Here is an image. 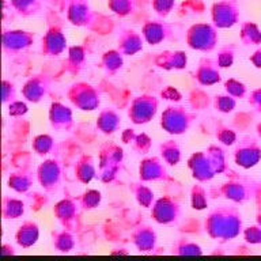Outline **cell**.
I'll use <instances>...</instances> for the list:
<instances>
[{
    "label": "cell",
    "instance_id": "obj_16",
    "mask_svg": "<svg viewBox=\"0 0 261 261\" xmlns=\"http://www.w3.org/2000/svg\"><path fill=\"white\" fill-rule=\"evenodd\" d=\"M242 41L246 45L261 44V32L256 24L248 23L242 29Z\"/></svg>",
    "mask_w": 261,
    "mask_h": 261
},
{
    "label": "cell",
    "instance_id": "obj_9",
    "mask_svg": "<svg viewBox=\"0 0 261 261\" xmlns=\"http://www.w3.org/2000/svg\"><path fill=\"white\" fill-rule=\"evenodd\" d=\"M59 178V169H57L56 162L48 161L40 167V179L42 187H49L57 182Z\"/></svg>",
    "mask_w": 261,
    "mask_h": 261
},
{
    "label": "cell",
    "instance_id": "obj_28",
    "mask_svg": "<svg viewBox=\"0 0 261 261\" xmlns=\"http://www.w3.org/2000/svg\"><path fill=\"white\" fill-rule=\"evenodd\" d=\"M105 61L108 64H110V68H118V67H121V57H120V55L116 52L106 53Z\"/></svg>",
    "mask_w": 261,
    "mask_h": 261
},
{
    "label": "cell",
    "instance_id": "obj_27",
    "mask_svg": "<svg viewBox=\"0 0 261 261\" xmlns=\"http://www.w3.org/2000/svg\"><path fill=\"white\" fill-rule=\"evenodd\" d=\"M99 200H101V195L97 191H90L85 195V204L87 205V208H94L99 203Z\"/></svg>",
    "mask_w": 261,
    "mask_h": 261
},
{
    "label": "cell",
    "instance_id": "obj_13",
    "mask_svg": "<svg viewBox=\"0 0 261 261\" xmlns=\"http://www.w3.org/2000/svg\"><path fill=\"white\" fill-rule=\"evenodd\" d=\"M120 124V118L117 117V114L112 112V110H106L101 114V117L98 120V125L105 134H112L116 130V128Z\"/></svg>",
    "mask_w": 261,
    "mask_h": 261
},
{
    "label": "cell",
    "instance_id": "obj_25",
    "mask_svg": "<svg viewBox=\"0 0 261 261\" xmlns=\"http://www.w3.org/2000/svg\"><path fill=\"white\" fill-rule=\"evenodd\" d=\"M52 147V139L49 136H40L36 139L34 143V148H36L40 154H48V151Z\"/></svg>",
    "mask_w": 261,
    "mask_h": 261
},
{
    "label": "cell",
    "instance_id": "obj_7",
    "mask_svg": "<svg viewBox=\"0 0 261 261\" xmlns=\"http://www.w3.org/2000/svg\"><path fill=\"white\" fill-rule=\"evenodd\" d=\"M177 215H178V205L169 199L159 200L154 208L155 220H158L159 223L173 222L177 219Z\"/></svg>",
    "mask_w": 261,
    "mask_h": 261
},
{
    "label": "cell",
    "instance_id": "obj_6",
    "mask_svg": "<svg viewBox=\"0 0 261 261\" xmlns=\"http://www.w3.org/2000/svg\"><path fill=\"white\" fill-rule=\"evenodd\" d=\"M73 91L75 94H69L71 101L81 108L82 110H93L95 109L99 103V98L95 94L91 86L83 85V89H81V85L73 86Z\"/></svg>",
    "mask_w": 261,
    "mask_h": 261
},
{
    "label": "cell",
    "instance_id": "obj_20",
    "mask_svg": "<svg viewBox=\"0 0 261 261\" xmlns=\"http://www.w3.org/2000/svg\"><path fill=\"white\" fill-rule=\"evenodd\" d=\"M121 45V50L124 53H128V55H134L138 50H140L142 48V44H140V40L139 37L135 34V32H130V38L125 40Z\"/></svg>",
    "mask_w": 261,
    "mask_h": 261
},
{
    "label": "cell",
    "instance_id": "obj_32",
    "mask_svg": "<svg viewBox=\"0 0 261 261\" xmlns=\"http://www.w3.org/2000/svg\"><path fill=\"white\" fill-rule=\"evenodd\" d=\"M257 223H258L261 226V211L258 212V214H257Z\"/></svg>",
    "mask_w": 261,
    "mask_h": 261
},
{
    "label": "cell",
    "instance_id": "obj_3",
    "mask_svg": "<svg viewBox=\"0 0 261 261\" xmlns=\"http://www.w3.org/2000/svg\"><path fill=\"white\" fill-rule=\"evenodd\" d=\"M215 32L208 26H195L189 32V46L199 50H210L215 46Z\"/></svg>",
    "mask_w": 261,
    "mask_h": 261
},
{
    "label": "cell",
    "instance_id": "obj_10",
    "mask_svg": "<svg viewBox=\"0 0 261 261\" xmlns=\"http://www.w3.org/2000/svg\"><path fill=\"white\" fill-rule=\"evenodd\" d=\"M50 120L53 126L56 128H64L65 122L71 121V112L68 108H64L60 103H53L50 110Z\"/></svg>",
    "mask_w": 261,
    "mask_h": 261
},
{
    "label": "cell",
    "instance_id": "obj_12",
    "mask_svg": "<svg viewBox=\"0 0 261 261\" xmlns=\"http://www.w3.org/2000/svg\"><path fill=\"white\" fill-rule=\"evenodd\" d=\"M162 166L156 159H147L140 166V177L143 179H158L161 178Z\"/></svg>",
    "mask_w": 261,
    "mask_h": 261
},
{
    "label": "cell",
    "instance_id": "obj_1",
    "mask_svg": "<svg viewBox=\"0 0 261 261\" xmlns=\"http://www.w3.org/2000/svg\"><path fill=\"white\" fill-rule=\"evenodd\" d=\"M242 227L241 215L234 210H219L208 218V232L214 238L231 240L240 234Z\"/></svg>",
    "mask_w": 261,
    "mask_h": 261
},
{
    "label": "cell",
    "instance_id": "obj_19",
    "mask_svg": "<svg viewBox=\"0 0 261 261\" xmlns=\"http://www.w3.org/2000/svg\"><path fill=\"white\" fill-rule=\"evenodd\" d=\"M162 155L165 161H167L170 165H175L179 161V150L177 144L166 143L165 146H162Z\"/></svg>",
    "mask_w": 261,
    "mask_h": 261
},
{
    "label": "cell",
    "instance_id": "obj_24",
    "mask_svg": "<svg viewBox=\"0 0 261 261\" xmlns=\"http://www.w3.org/2000/svg\"><path fill=\"white\" fill-rule=\"evenodd\" d=\"M4 212H7L6 216L16 218L20 214H23V204L18 200H10V205H4Z\"/></svg>",
    "mask_w": 261,
    "mask_h": 261
},
{
    "label": "cell",
    "instance_id": "obj_14",
    "mask_svg": "<svg viewBox=\"0 0 261 261\" xmlns=\"http://www.w3.org/2000/svg\"><path fill=\"white\" fill-rule=\"evenodd\" d=\"M200 65L201 67L199 68V73H197L200 83H203V85H212V83H216V82L220 81L219 72L210 64V61H208V64H203L201 63Z\"/></svg>",
    "mask_w": 261,
    "mask_h": 261
},
{
    "label": "cell",
    "instance_id": "obj_29",
    "mask_svg": "<svg viewBox=\"0 0 261 261\" xmlns=\"http://www.w3.org/2000/svg\"><path fill=\"white\" fill-rule=\"evenodd\" d=\"M249 103L261 113V89L254 90L252 94H250V98H249Z\"/></svg>",
    "mask_w": 261,
    "mask_h": 261
},
{
    "label": "cell",
    "instance_id": "obj_21",
    "mask_svg": "<svg viewBox=\"0 0 261 261\" xmlns=\"http://www.w3.org/2000/svg\"><path fill=\"white\" fill-rule=\"evenodd\" d=\"M144 34H146V38L148 42L151 44H158L165 38V36L162 34V29L155 26V24H151V26H147L146 30H144Z\"/></svg>",
    "mask_w": 261,
    "mask_h": 261
},
{
    "label": "cell",
    "instance_id": "obj_23",
    "mask_svg": "<svg viewBox=\"0 0 261 261\" xmlns=\"http://www.w3.org/2000/svg\"><path fill=\"white\" fill-rule=\"evenodd\" d=\"M245 240L249 244H261V226H252L245 230Z\"/></svg>",
    "mask_w": 261,
    "mask_h": 261
},
{
    "label": "cell",
    "instance_id": "obj_31",
    "mask_svg": "<svg viewBox=\"0 0 261 261\" xmlns=\"http://www.w3.org/2000/svg\"><path fill=\"white\" fill-rule=\"evenodd\" d=\"M250 61L256 65L257 68H261V49H258V50L253 53L252 57H250Z\"/></svg>",
    "mask_w": 261,
    "mask_h": 261
},
{
    "label": "cell",
    "instance_id": "obj_11",
    "mask_svg": "<svg viewBox=\"0 0 261 261\" xmlns=\"http://www.w3.org/2000/svg\"><path fill=\"white\" fill-rule=\"evenodd\" d=\"M65 46V40L63 38L60 33H55V34H48L45 38V44L42 45V50L53 56L60 53Z\"/></svg>",
    "mask_w": 261,
    "mask_h": 261
},
{
    "label": "cell",
    "instance_id": "obj_30",
    "mask_svg": "<svg viewBox=\"0 0 261 261\" xmlns=\"http://www.w3.org/2000/svg\"><path fill=\"white\" fill-rule=\"evenodd\" d=\"M232 59H234V56H232L231 50H228V52L223 50L218 57V63H219L220 67H230L232 64Z\"/></svg>",
    "mask_w": 261,
    "mask_h": 261
},
{
    "label": "cell",
    "instance_id": "obj_4",
    "mask_svg": "<svg viewBox=\"0 0 261 261\" xmlns=\"http://www.w3.org/2000/svg\"><path fill=\"white\" fill-rule=\"evenodd\" d=\"M191 120L187 118V113L181 108H169L162 116V126L170 134H182L187 130Z\"/></svg>",
    "mask_w": 261,
    "mask_h": 261
},
{
    "label": "cell",
    "instance_id": "obj_15",
    "mask_svg": "<svg viewBox=\"0 0 261 261\" xmlns=\"http://www.w3.org/2000/svg\"><path fill=\"white\" fill-rule=\"evenodd\" d=\"M23 94L28 97L29 101H40L41 97L45 94V87H42V83H41L38 79H34V81H30L28 85L24 86Z\"/></svg>",
    "mask_w": 261,
    "mask_h": 261
},
{
    "label": "cell",
    "instance_id": "obj_8",
    "mask_svg": "<svg viewBox=\"0 0 261 261\" xmlns=\"http://www.w3.org/2000/svg\"><path fill=\"white\" fill-rule=\"evenodd\" d=\"M37 237H38V230H37V224L36 223H24L20 230L18 231V244L28 248L30 245H33L37 241Z\"/></svg>",
    "mask_w": 261,
    "mask_h": 261
},
{
    "label": "cell",
    "instance_id": "obj_17",
    "mask_svg": "<svg viewBox=\"0 0 261 261\" xmlns=\"http://www.w3.org/2000/svg\"><path fill=\"white\" fill-rule=\"evenodd\" d=\"M135 244L138 245V248L140 249V250H143V252H147V250H150L151 248H154V231L148 230V227H146L144 230H140L139 237H136V240H135Z\"/></svg>",
    "mask_w": 261,
    "mask_h": 261
},
{
    "label": "cell",
    "instance_id": "obj_26",
    "mask_svg": "<svg viewBox=\"0 0 261 261\" xmlns=\"http://www.w3.org/2000/svg\"><path fill=\"white\" fill-rule=\"evenodd\" d=\"M216 108L220 112H231L236 108V101L230 97H218L216 99Z\"/></svg>",
    "mask_w": 261,
    "mask_h": 261
},
{
    "label": "cell",
    "instance_id": "obj_22",
    "mask_svg": "<svg viewBox=\"0 0 261 261\" xmlns=\"http://www.w3.org/2000/svg\"><path fill=\"white\" fill-rule=\"evenodd\" d=\"M226 90H227L228 94H231L232 97L237 98H242L245 97V94H246V87H245L244 83H241L238 81H228L226 83Z\"/></svg>",
    "mask_w": 261,
    "mask_h": 261
},
{
    "label": "cell",
    "instance_id": "obj_33",
    "mask_svg": "<svg viewBox=\"0 0 261 261\" xmlns=\"http://www.w3.org/2000/svg\"><path fill=\"white\" fill-rule=\"evenodd\" d=\"M257 134H258V136H260V139H261V122L258 124V125H257Z\"/></svg>",
    "mask_w": 261,
    "mask_h": 261
},
{
    "label": "cell",
    "instance_id": "obj_2",
    "mask_svg": "<svg viewBox=\"0 0 261 261\" xmlns=\"http://www.w3.org/2000/svg\"><path fill=\"white\" fill-rule=\"evenodd\" d=\"M261 159V148L256 139L246 138L244 139L238 148L236 150V162L237 165L249 169L256 166Z\"/></svg>",
    "mask_w": 261,
    "mask_h": 261
},
{
    "label": "cell",
    "instance_id": "obj_5",
    "mask_svg": "<svg viewBox=\"0 0 261 261\" xmlns=\"http://www.w3.org/2000/svg\"><path fill=\"white\" fill-rule=\"evenodd\" d=\"M155 112H156V101L154 97H140L134 102V106L129 110V116H132L134 122L142 124L150 121V118L154 117Z\"/></svg>",
    "mask_w": 261,
    "mask_h": 261
},
{
    "label": "cell",
    "instance_id": "obj_18",
    "mask_svg": "<svg viewBox=\"0 0 261 261\" xmlns=\"http://www.w3.org/2000/svg\"><path fill=\"white\" fill-rule=\"evenodd\" d=\"M29 42H30V36L24 34L23 32H12V34H10V42L4 41V45L6 46L10 45L12 49H20L28 46Z\"/></svg>",
    "mask_w": 261,
    "mask_h": 261
}]
</instances>
